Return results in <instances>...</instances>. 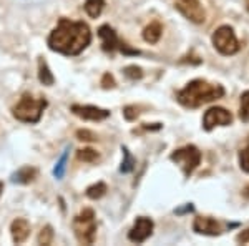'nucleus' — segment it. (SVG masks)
I'll use <instances>...</instances> for the list:
<instances>
[{"mask_svg": "<svg viewBox=\"0 0 249 246\" xmlns=\"http://www.w3.org/2000/svg\"><path fill=\"white\" fill-rule=\"evenodd\" d=\"M91 42V32L87 23L83 22H71L68 19H60L58 25L52 30L48 37V47L53 52L62 55H73L82 54Z\"/></svg>", "mask_w": 249, "mask_h": 246, "instance_id": "obj_1", "label": "nucleus"}, {"mask_svg": "<svg viewBox=\"0 0 249 246\" xmlns=\"http://www.w3.org/2000/svg\"><path fill=\"white\" fill-rule=\"evenodd\" d=\"M224 88L218 83H210L206 80H193L183 90L178 92L176 100L186 108H198L214 100L223 98Z\"/></svg>", "mask_w": 249, "mask_h": 246, "instance_id": "obj_2", "label": "nucleus"}, {"mask_svg": "<svg viewBox=\"0 0 249 246\" xmlns=\"http://www.w3.org/2000/svg\"><path fill=\"white\" fill-rule=\"evenodd\" d=\"M47 107L45 98H34L32 95L25 94L18 100V103L12 108V115L18 122L23 123H37L43 115V110Z\"/></svg>", "mask_w": 249, "mask_h": 246, "instance_id": "obj_3", "label": "nucleus"}, {"mask_svg": "<svg viewBox=\"0 0 249 246\" xmlns=\"http://www.w3.org/2000/svg\"><path fill=\"white\" fill-rule=\"evenodd\" d=\"M73 231L82 245H93L96 236V220L93 209L85 208L73 218Z\"/></svg>", "mask_w": 249, "mask_h": 246, "instance_id": "obj_4", "label": "nucleus"}, {"mask_svg": "<svg viewBox=\"0 0 249 246\" xmlns=\"http://www.w3.org/2000/svg\"><path fill=\"white\" fill-rule=\"evenodd\" d=\"M213 45L221 55H234L239 50V42L236 37L234 30L230 25H221L219 29L213 34Z\"/></svg>", "mask_w": 249, "mask_h": 246, "instance_id": "obj_5", "label": "nucleus"}, {"mask_svg": "<svg viewBox=\"0 0 249 246\" xmlns=\"http://www.w3.org/2000/svg\"><path fill=\"white\" fill-rule=\"evenodd\" d=\"M171 160L183 168L184 175L190 176L193 175V171L198 168L199 161H201V151H199L195 145H186V147L178 148V150L173 151Z\"/></svg>", "mask_w": 249, "mask_h": 246, "instance_id": "obj_6", "label": "nucleus"}, {"mask_svg": "<svg viewBox=\"0 0 249 246\" xmlns=\"http://www.w3.org/2000/svg\"><path fill=\"white\" fill-rule=\"evenodd\" d=\"M175 7L193 23H203L206 20V10L199 0H176Z\"/></svg>", "mask_w": 249, "mask_h": 246, "instance_id": "obj_7", "label": "nucleus"}, {"mask_svg": "<svg viewBox=\"0 0 249 246\" xmlns=\"http://www.w3.org/2000/svg\"><path fill=\"white\" fill-rule=\"evenodd\" d=\"M231 122H232V115L226 108H221V107L210 108L203 116V127L206 132L213 130L214 127H226Z\"/></svg>", "mask_w": 249, "mask_h": 246, "instance_id": "obj_8", "label": "nucleus"}, {"mask_svg": "<svg viewBox=\"0 0 249 246\" xmlns=\"http://www.w3.org/2000/svg\"><path fill=\"white\" fill-rule=\"evenodd\" d=\"M151 233H153V221L146 216H140L136 218L133 228L128 233V238L135 243H143L151 236Z\"/></svg>", "mask_w": 249, "mask_h": 246, "instance_id": "obj_9", "label": "nucleus"}, {"mask_svg": "<svg viewBox=\"0 0 249 246\" xmlns=\"http://www.w3.org/2000/svg\"><path fill=\"white\" fill-rule=\"evenodd\" d=\"M71 112L83 120H90V122H102L110 116V112L105 108H98L93 105H71Z\"/></svg>", "mask_w": 249, "mask_h": 246, "instance_id": "obj_10", "label": "nucleus"}, {"mask_svg": "<svg viewBox=\"0 0 249 246\" xmlns=\"http://www.w3.org/2000/svg\"><path fill=\"white\" fill-rule=\"evenodd\" d=\"M193 229L199 235H208V236H218L221 235V225L216 220H213L210 216H198L193 223Z\"/></svg>", "mask_w": 249, "mask_h": 246, "instance_id": "obj_11", "label": "nucleus"}, {"mask_svg": "<svg viewBox=\"0 0 249 246\" xmlns=\"http://www.w3.org/2000/svg\"><path fill=\"white\" fill-rule=\"evenodd\" d=\"M98 37L102 38L103 50L105 52H115L116 48L122 47L118 37H116V32L111 29L110 25H102L98 29Z\"/></svg>", "mask_w": 249, "mask_h": 246, "instance_id": "obj_12", "label": "nucleus"}, {"mask_svg": "<svg viewBox=\"0 0 249 246\" xmlns=\"http://www.w3.org/2000/svg\"><path fill=\"white\" fill-rule=\"evenodd\" d=\"M10 231H12V238H14L15 243L17 245L23 243V241H25L30 235L29 221L23 220V218H17V220H14V223H12Z\"/></svg>", "mask_w": 249, "mask_h": 246, "instance_id": "obj_13", "label": "nucleus"}, {"mask_svg": "<svg viewBox=\"0 0 249 246\" xmlns=\"http://www.w3.org/2000/svg\"><path fill=\"white\" fill-rule=\"evenodd\" d=\"M37 175H38V171L35 170V168L23 167L12 175V181H14V183H20V185H27V183H32V181L37 178Z\"/></svg>", "mask_w": 249, "mask_h": 246, "instance_id": "obj_14", "label": "nucleus"}, {"mask_svg": "<svg viewBox=\"0 0 249 246\" xmlns=\"http://www.w3.org/2000/svg\"><path fill=\"white\" fill-rule=\"evenodd\" d=\"M163 35V27L160 22H151L146 29L143 30V38L148 43H156Z\"/></svg>", "mask_w": 249, "mask_h": 246, "instance_id": "obj_15", "label": "nucleus"}, {"mask_svg": "<svg viewBox=\"0 0 249 246\" xmlns=\"http://www.w3.org/2000/svg\"><path fill=\"white\" fill-rule=\"evenodd\" d=\"M38 80L47 87H52L55 83V76L48 68L47 62L43 58H38Z\"/></svg>", "mask_w": 249, "mask_h": 246, "instance_id": "obj_16", "label": "nucleus"}, {"mask_svg": "<svg viewBox=\"0 0 249 246\" xmlns=\"http://www.w3.org/2000/svg\"><path fill=\"white\" fill-rule=\"evenodd\" d=\"M103 7H105V0H87L85 2V12L91 19H96L102 15Z\"/></svg>", "mask_w": 249, "mask_h": 246, "instance_id": "obj_17", "label": "nucleus"}, {"mask_svg": "<svg viewBox=\"0 0 249 246\" xmlns=\"http://www.w3.org/2000/svg\"><path fill=\"white\" fill-rule=\"evenodd\" d=\"M107 193V185L105 183H96L87 188V196L90 200H100Z\"/></svg>", "mask_w": 249, "mask_h": 246, "instance_id": "obj_18", "label": "nucleus"}, {"mask_svg": "<svg viewBox=\"0 0 249 246\" xmlns=\"http://www.w3.org/2000/svg\"><path fill=\"white\" fill-rule=\"evenodd\" d=\"M77 158L80 161H87V163H93L100 158L98 151L93 150V148H82V150L77 151Z\"/></svg>", "mask_w": 249, "mask_h": 246, "instance_id": "obj_19", "label": "nucleus"}, {"mask_svg": "<svg viewBox=\"0 0 249 246\" xmlns=\"http://www.w3.org/2000/svg\"><path fill=\"white\" fill-rule=\"evenodd\" d=\"M239 118L243 122H249V90L241 95V105H239Z\"/></svg>", "mask_w": 249, "mask_h": 246, "instance_id": "obj_20", "label": "nucleus"}, {"mask_svg": "<svg viewBox=\"0 0 249 246\" xmlns=\"http://www.w3.org/2000/svg\"><path fill=\"white\" fill-rule=\"evenodd\" d=\"M37 241L38 245H52V241H53V229H52L50 225H47V227L40 229Z\"/></svg>", "mask_w": 249, "mask_h": 246, "instance_id": "obj_21", "label": "nucleus"}, {"mask_svg": "<svg viewBox=\"0 0 249 246\" xmlns=\"http://www.w3.org/2000/svg\"><path fill=\"white\" fill-rule=\"evenodd\" d=\"M67 158H68V153L63 151V155L60 156V160L57 161V165H55V170H53L55 178H58V180L63 178V175H65V168H67Z\"/></svg>", "mask_w": 249, "mask_h": 246, "instance_id": "obj_22", "label": "nucleus"}, {"mask_svg": "<svg viewBox=\"0 0 249 246\" xmlns=\"http://www.w3.org/2000/svg\"><path fill=\"white\" fill-rule=\"evenodd\" d=\"M133 165H135V161H133V158H131L128 148H123V163H122V168H120V170H122L123 173H130L131 170H133Z\"/></svg>", "mask_w": 249, "mask_h": 246, "instance_id": "obj_23", "label": "nucleus"}, {"mask_svg": "<svg viewBox=\"0 0 249 246\" xmlns=\"http://www.w3.org/2000/svg\"><path fill=\"white\" fill-rule=\"evenodd\" d=\"M239 167L243 171L249 173V145L246 148H243L239 153Z\"/></svg>", "mask_w": 249, "mask_h": 246, "instance_id": "obj_24", "label": "nucleus"}, {"mask_svg": "<svg viewBox=\"0 0 249 246\" xmlns=\"http://www.w3.org/2000/svg\"><path fill=\"white\" fill-rule=\"evenodd\" d=\"M124 75H126L128 78H131V80H140L143 76V70L140 67H136V65H130V67L124 68Z\"/></svg>", "mask_w": 249, "mask_h": 246, "instance_id": "obj_25", "label": "nucleus"}, {"mask_svg": "<svg viewBox=\"0 0 249 246\" xmlns=\"http://www.w3.org/2000/svg\"><path fill=\"white\" fill-rule=\"evenodd\" d=\"M77 138L82 140V142H95L96 136H95V133L90 132V130H78L77 132Z\"/></svg>", "mask_w": 249, "mask_h": 246, "instance_id": "obj_26", "label": "nucleus"}, {"mask_svg": "<svg viewBox=\"0 0 249 246\" xmlns=\"http://www.w3.org/2000/svg\"><path fill=\"white\" fill-rule=\"evenodd\" d=\"M102 85H103V88H113L115 87V78L110 74H105L102 78Z\"/></svg>", "mask_w": 249, "mask_h": 246, "instance_id": "obj_27", "label": "nucleus"}, {"mask_svg": "<svg viewBox=\"0 0 249 246\" xmlns=\"http://www.w3.org/2000/svg\"><path fill=\"white\" fill-rule=\"evenodd\" d=\"M123 114H124V118L126 120H135L136 116H138V110H136L135 107H126Z\"/></svg>", "mask_w": 249, "mask_h": 246, "instance_id": "obj_28", "label": "nucleus"}, {"mask_svg": "<svg viewBox=\"0 0 249 246\" xmlns=\"http://www.w3.org/2000/svg\"><path fill=\"white\" fill-rule=\"evenodd\" d=\"M236 240H238V243H243V245L249 243V229H246V231H243V233H239Z\"/></svg>", "mask_w": 249, "mask_h": 246, "instance_id": "obj_29", "label": "nucleus"}, {"mask_svg": "<svg viewBox=\"0 0 249 246\" xmlns=\"http://www.w3.org/2000/svg\"><path fill=\"white\" fill-rule=\"evenodd\" d=\"M2 191H3V183L0 181V196H2Z\"/></svg>", "mask_w": 249, "mask_h": 246, "instance_id": "obj_30", "label": "nucleus"}, {"mask_svg": "<svg viewBox=\"0 0 249 246\" xmlns=\"http://www.w3.org/2000/svg\"><path fill=\"white\" fill-rule=\"evenodd\" d=\"M244 3H246V9L249 10V0H244Z\"/></svg>", "mask_w": 249, "mask_h": 246, "instance_id": "obj_31", "label": "nucleus"}]
</instances>
